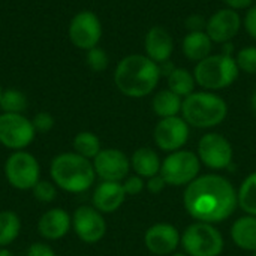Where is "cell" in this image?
<instances>
[{"instance_id":"cb8c5ba5","label":"cell","mask_w":256,"mask_h":256,"mask_svg":"<svg viewBox=\"0 0 256 256\" xmlns=\"http://www.w3.org/2000/svg\"><path fill=\"white\" fill-rule=\"evenodd\" d=\"M166 88L183 99L188 98L196 90V80L194 76V72L186 68L176 66L174 70L166 76Z\"/></svg>"},{"instance_id":"ffe728a7","label":"cell","mask_w":256,"mask_h":256,"mask_svg":"<svg viewBox=\"0 0 256 256\" xmlns=\"http://www.w3.org/2000/svg\"><path fill=\"white\" fill-rule=\"evenodd\" d=\"M213 40L204 32H188L182 39V52L183 56L194 63L201 62L208 57L213 51Z\"/></svg>"},{"instance_id":"603a6c76","label":"cell","mask_w":256,"mask_h":256,"mask_svg":"<svg viewBox=\"0 0 256 256\" xmlns=\"http://www.w3.org/2000/svg\"><path fill=\"white\" fill-rule=\"evenodd\" d=\"M182 105H183V98L171 92L170 88H164L156 92L152 100V108L153 112L159 118H166V117H176L182 114Z\"/></svg>"},{"instance_id":"836d02e7","label":"cell","mask_w":256,"mask_h":256,"mask_svg":"<svg viewBox=\"0 0 256 256\" xmlns=\"http://www.w3.org/2000/svg\"><path fill=\"white\" fill-rule=\"evenodd\" d=\"M243 27L246 30V33L256 40V3L254 6H250L243 18Z\"/></svg>"},{"instance_id":"d590c367","label":"cell","mask_w":256,"mask_h":256,"mask_svg":"<svg viewBox=\"0 0 256 256\" xmlns=\"http://www.w3.org/2000/svg\"><path fill=\"white\" fill-rule=\"evenodd\" d=\"M27 256H57L56 252L52 250L51 246H48L46 243H33L28 246L27 249Z\"/></svg>"},{"instance_id":"5b68a950","label":"cell","mask_w":256,"mask_h":256,"mask_svg":"<svg viewBox=\"0 0 256 256\" xmlns=\"http://www.w3.org/2000/svg\"><path fill=\"white\" fill-rule=\"evenodd\" d=\"M192 72L198 87L214 93L231 87L240 75L236 56H228L224 52H212L208 57L195 63Z\"/></svg>"},{"instance_id":"8fae6325","label":"cell","mask_w":256,"mask_h":256,"mask_svg":"<svg viewBox=\"0 0 256 256\" xmlns=\"http://www.w3.org/2000/svg\"><path fill=\"white\" fill-rule=\"evenodd\" d=\"M196 156L200 162L208 166L210 170L220 171L226 170L234 158V150L231 142L220 134L208 132L201 136L198 141Z\"/></svg>"},{"instance_id":"b9f144b4","label":"cell","mask_w":256,"mask_h":256,"mask_svg":"<svg viewBox=\"0 0 256 256\" xmlns=\"http://www.w3.org/2000/svg\"><path fill=\"white\" fill-rule=\"evenodd\" d=\"M171 256H189V255H186V254H174V255H171Z\"/></svg>"},{"instance_id":"9a60e30c","label":"cell","mask_w":256,"mask_h":256,"mask_svg":"<svg viewBox=\"0 0 256 256\" xmlns=\"http://www.w3.org/2000/svg\"><path fill=\"white\" fill-rule=\"evenodd\" d=\"M92 162L96 177L102 182L122 183L130 171V159L118 148H102Z\"/></svg>"},{"instance_id":"9c48e42d","label":"cell","mask_w":256,"mask_h":256,"mask_svg":"<svg viewBox=\"0 0 256 256\" xmlns=\"http://www.w3.org/2000/svg\"><path fill=\"white\" fill-rule=\"evenodd\" d=\"M36 136V130L30 118L24 114H0V144L10 150H26Z\"/></svg>"},{"instance_id":"7402d4cb","label":"cell","mask_w":256,"mask_h":256,"mask_svg":"<svg viewBox=\"0 0 256 256\" xmlns=\"http://www.w3.org/2000/svg\"><path fill=\"white\" fill-rule=\"evenodd\" d=\"M231 238L237 248L249 252L256 250V216H243L231 226Z\"/></svg>"},{"instance_id":"44dd1931","label":"cell","mask_w":256,"mask_h":256,"mask_svg":"<svg viewBox=\"0 0 256 256\" xmlns=\"http://www.w3.org/2000/svg\"><path fill=\"white\" fill-rule=\"evenodd\" d=\"M162 162L159 154L150 147H140L132 153L130 158V170L142 178H150L160 172Z\"/></svg>"},{"instance_id":"484cf974","label":"cell","mask_w":256,"mask_h":256,"mask_svg":"<svg viewBox=\"0 0 256 256\" xmlns=\"http://www.w3.org/2000/svg\"><path fill=\"white\" fill-rule=\"evenodd\" d=\"M72 147H74V152L88 160H93L99 152L102 150V146H100V140L96 134L90 132V130H82V132H78L75 136H74V141H72Z\"/></svg>"},{"instance_id":"e0dca14e","label":"cell","mask_w":256,"mask_h":256,"mask_svg":"<svg viewBox=\"0 0 256 256\" xmlns=\"http://www.w3.org/2000/svg\"><path fill=\"white\" fill-rule=\"evenodd\" d=\"M174 46L171 33L162 26L150 27L144 36V54L158 64L171 60Z\"/></svg>"},{"instance_id":"d6a6232c","label":"cell","mask_w":256,"mask_h":256,"mask_svg":"<svg viewBox=\"0 0 256 256\" xmlns=\"http://www.w3.org/2000/svg\"><path fill=\"white\" fill-rule=\"evenodd\" d=\"M122 184H123V189H124V192H126V195H138V194H141L142 190H144V188H146V182H144V178L142 177H140V176H128L123 182H122Z\"/></svg>"},{"instance_id":"6da1fadb","label":"cell","mask_w":256,"mask_h":256,"mask_svg":"<svg viewBox=\"0 0 256 256\" xmlns=\"http://www.w3.org/2000/svg\"><path fill=\"white\" fill-rule=\"evenodd\" d=\"M184 208L196 222L219 224L226 220L238 206L237 190L222 176H198L186 186Z\"/></svg>"},{"instance_id":"ba28073f","label":"cell","mask_w":256,"mask_h":256,"mask_svg":"<svg viewBox=\"0 0 256 256\" xmlns=\"http://www.w3.org/2000/svg\"><path fill=\"white\" fill-rule=\"evenodd\" d=\"M201 162L196 153L189 150H177L170 153L160 166V176L168 186H188L200 176Z\"/></svg>"},{"instance_id":"5bb4252c","label":"cell","mask_w":256,"mask_h":256,"mask_svg":"<svg viewBox=\"0 0 256 256\" xmlns=\"http://www.w3.org/2000/svg\"><path fill=\"white\" fill-rule=\"evenodd\" d=\"M242 27L243 18L240 12L230 8H220L207 18L206 33L210 36L213 44L224 45L226 42H232L240 33Z\"/></svg>"},{"instance_id":"f546056e","label":"cell","mask_w":256,"mask_h":256,"mask_svg":"<svg viewBox=\"0 0 256 256\" xmlns=\"http://www.w3.org/2000/svg\"><path fill=\"white\" fill-rule=\"evenodd\" d=\"M57 186L51 182V180H39L34 188L32 189V194L34 196L36 201L44 202V204H50L56 200L57 196Z\"/></svg>"},{"instance_id":"83f0119b","label":"cell","mask_w":256,"mask_h":256,"mask_svg":"<svg viewBox=\"0 0 256 256\" xmlns=\"http://www.w3.org/2000/svg\"><path fill=\"white\" fill-rule=\"evenodd\" d=\"M28 100L27 96L16 88H6L2 93L0 98V110L2 112H10V114H22L27 110Z\"/></svg>"},{"instance_id":"2e32d148","label":"cell","mask_w":256,"mask_h":256,"mask_svg":"<svg viewBox=\"0 0 256 256\" xmlns=\"http://www.w3.org/2000/svg\"><path fill=\"white\" fill-rule=\"evenodd\" d=\"M182 243V236L171 224H156L144 234V244L148 252L158 256L172 255Z\"/></svg>"},{"instance_id":"8d00e7d4","label":"cell","mask_w":256,"mask_h":256,"mask_svg":"<svg viewBox=\"0 0 256 256\" xmlns=\"http://www.w3.org/2000/svg\"><path fill=\"white\" fill-rule=\"evenodd\" d=\"M166 182L164 180V177L160 176V172L158 176H153L150 178H147V183H146V188L148 192L152 194H160L165 188H166Z\"/></svg>"},{"instance_id":"4fadbf2b","label":"cell","mask_w":256,"mask_h":256,"mask_svg":"<svg viewBox=\"0 0 256 256\" xmlns=\"http://www.w3.org/2000/svg\"><path fill=\"white\" fill-rule=\"evenodd\" d=\"M72 230L82 243L96 244L106 234V222L93 206H81L72 214Z\"/></svg>"},{"instance_id":"d6986e66","label":"cell","mask_w":256,"mask_h":256,"mask_svg":"<svg viewBox=\"0 0 256 256\" xmlns=\"http://www.w3.org/2000/svg\"><path fill=\"white\" fill-rule=\"evenodd\" d=\"M126 192L123 189V184L118 182H100L94 190H93V207L99 210L102 214H110L117 212L124 200H126Z\"/></svg>"},{"instance_id":"52a82bcc","label":"cell","mask_w":256,"mask_h":256,"mask_svg":"<svg viewBox=\"0 0 256 256\" xmlns=\"http://www.w3.org/2000/svg\"><path fill=\"white\" fill-rule=\"evenodd\" d=\"M4 178L16 190H32L40 180V165L38 159L26 150L12 152L3 166Z\"/></svg>"},{"instance_id":"ee69618b","label":"cell","mask_w":256,"mask_h":256,"mask_svg":"<svg viewBox=\"0 0 256 256\" xmlns=\"http://www.w3.org/2000/svg\"><path fill=\"white\" fill-rule=\"evenodd\" d=\"M252 256H256V250H255V252H254V255H252Z\"/></svg>"},{"instance_id":"1f68e13d","label":"cell","mask_w":256,"mask_h":256,"mask_svg":"<svg viewBox=\"0 0 256 256\" xmlns=\"http://www.w3.org/2000/svg\"><path fill=\"white\" fill-rule=\"evenodd\" d=\"M32 123H33V128L36 132H40V134H45V132H50L54 124H56V120L52 117V114L46 112V111H39L38 114H34V117L32 118Z\"/></svg>"},{"instance_id":"277c9868","label":"cell","mask_w":256,"mask_h":256,"mask_svg":"<svg viewBox=\"0 0 256 256\" xmlns=\"http://www.w3.org/2000/svg\"><path fill=\"white\" fill-rule=\"evenodd\" d=\"M180 116L190 128L212 129L219 126L226 118L228 104L214 92L195 90L183 99Z\"/></svg>"},{"instance_id":"d4e9b609","label":"cell","mask_w":256,"mask_h":256,"mask_svg":"<svg viewBox=\"0 0 256 256\" xmlns=\"http://www.w3.org/2000/svg\"><path fill=\"white\" fill-rule=\"evenodd\" d=\"M21 232V219L15 212H0V248H9Z\"/></svg>"},{"instance_id":"7bdbcfd3","label":"cell","mask_w":256,"mask_h":256,"mask_svg":"<svg viewBox=\"0 0 256 256\" xmlns=\"http://www.w3.org/2000/svg\"><path fill=\"white\" fill-rule=\"evenodd\" d=\"M2 93H3V88H2V86H0V98H2Z\"/></svg>"},{"instance_id":"e575fe53","label":"cell","mask_w":256,"mask_h":256,"mask_svg":"<svg viewBox=\"0 0 256 256\" xmlns=\"http://www.w3.org/2000/svg\"><path fill=\"white\" fill-rule=\"evenodd\" d=\"M184 26L188 32H204L207 26V18H204L201 14H192L186 18Z\"/></svg>"},{"instance_id":"8992f818","label":"cell","mask_w":256,"mask_h":256,"mask_svg":"<svg viewBox=\"0 0 256 256\" xmlns=\"http://www.w3.org/2000/svg\"><path fill=\"white\" fill-rule=\"evenodd\" d=\"M182 246L189 256H219L224 252V237L214 225L195 222L182 234Z\"/></svg>"},{"instance_id":"f6af8a7d","label":"cell","mask_w":256,"mask_h":256,"mask_svg":"<svg viewBox=\"0 0 256 256\" xmlns=\"http://www.w3.org/2000/svg\"><path fill=\"white\" fill-rule=\"evenodd\" d=\"M255 3H256V0H255Z\"/></svg>"},{"instance_id":"30bf717a","label":"cell","mask_w":256,"mask_h":256,"mask_svg":"<svg viewBox=\"0 0 256 256\" xmlns=\"http://www.w3.org/2000/svg\"><path fill=\"white\" fill-rule=\"evenodd\" d=\"M68 34L74 46L88 51L98 46L102 39V22L93 10H80L70 20Z\"/></svg>"},{"instance_id":"3957f363","label":"cell","mask_w":256,"mask_h":256,"mask_svg":"<svg viewBox=\"0 0 256 256\" xmlns=\"http://www.w3.org/2000/svg\"><path fill=\"white\" fill-rule=\"evenodd\" d=\"M50 176L51 182L68 194H82L88 190L96 180L93 162L75 152L57 154L51 160Z\"/></svg>"},{"instance_id":"ab89813d","label":"cell","mask_w":256,"mask_h":256,"mask_svg":"<svg viewBox=\"0 0 256 256\" xmlns=\"http://www.w3.org/2000/svg\"><path fill=\"white\" fill-rule=\"evenodd\" d=\"M250 108H252V112L256 116V90L250 96Z\"/></svg>"},{"instance_id":"f1b7e54d","label":"cell","mask_w":256,"mask_h":256,"mask_svg":"<svg viewBox=\"0 0 256 256\" xmlns=\"http://www.w3.org/2000/svg\"><path fill=\"white\" fill-rule=\"evenodd\" d=\"M236 62L240 72L256 75V45H248L236 52Z\"/></svg>"},{"instance_id":"f35d334b","label":"cell","mask_w":256,"mask_h":256,"mask_svg":"<svg viewBox=\"0 0 256 256\" xmlns=\"http://www.w3.org/2000/svg\"><path fill=\"white\" fill-rule=\"evenodd\" d=\"M174 68H176V64L171 62V60H168V62H165V63H160L159 64V69H160V75L162 76H168L172 70H174Z\"/></svg>"},{"instance_id":"4316f807","label":"cell","mask_w":256,"mask_h":256,"mask_svg":"<svg viewBox=\"0 0 256 256\" xmlns=\"http://www.w3.org/2000/svg\"><path fill=\"white\" fill-rule=\"evenodd\" d=\"M238 207L250 214L256 216V172L248 176L237 190Z\"/></svg>"},{"instance_id":"74e56055","label":"cell","mask_w":256,"mask_h":256,"mask_svg":"<svg viewBox=\"0 0 256 256\" xmlns=\"http://www.w3.org/2000/svg\"><path fill=\"white\" fill-rule=\"evenodd\" d=\"M225 8H230L232 10H248L250 6L255 4V0H224Z\"/></svg>"},{"instance_id":"ac0fdd59","label":"cell","mask_w":256,"mask_h":256,"mask_svg":"<svg viewBox=\"0 0 256 256\" xmlns=\"http://www.w3.org/2000/svg\"><path fill=\"white\" fill-rule=\"evenodd\" d=\"M72 228V216L64 208H50L38 220V232L48 242L62 240Z\"/></svg>"},{"instance_id":"60d3db41","label":"cell","mask_w":256,"mask_h":256,"mask_svg":"<svg viewBox=\"0 0 256 256\" xmlns=\"http://www.w3.org/2000/svg\"><path fill=\"white\" fill-rule=\"evenodd\" d=\"M0 256H15L12 250H9L8 248H0Z\"/></svg>"},{"instance_id":"4dcf8cb0","label":"cell","mask_w":256,"mask_h":256,"mask_svg":"<svg viewBox=\"0 0 256 256\" xmlns=\"http://www.w3.org/2000/svg\"><path fill=\"white\" fill-rule=\"evenodd\" d=\"M86 62H87V66L93 72H104L108 68V64H110V57H108L106 51L98 45V46H94V48L87 51Z\"/></svg>"},{"instance_id":"7c38bea8","label":"cell","mask_w":256,"mask_h":256,"mask_svg":"<svg viewBox=\"0 0 256 256\" xmlns=\"http://www.w3.org/2000/svg\"><path fill=\"white\" fill-rule=\"evenodd\" d=\"M190 135V126L182 116L159 118L153 130V140L158 148L166 153L182 150Z\"/></svg>"},{"instance_id":"7a4b0ae2","label":"cell","mask_w":256,"mask_h":256,"mask_svg":"<svg viewBox=\"0 0 256 256\" xmlns=\"http://www.w3.org/2000/svg\"><path fill=\"white\" fill-rule=\"evenodd\" d=\"M159 64L146 54L124 56L114 69V84L118 92L132 99L152 94L160 81Z\"/></svg>"}]
</instances>
